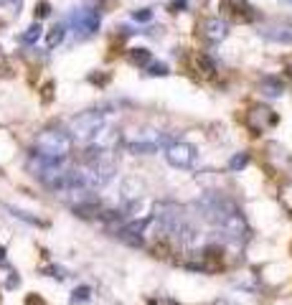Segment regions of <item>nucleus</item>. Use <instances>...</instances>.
I'll use <instances>...</instances> for the list:
<instances>
[{
	"instance_id": "nucleus-1",
	"label": "nucleus",
	"mask_w": 292,
	"mask_h": 305,
	"mask_svg": "<svg viewBox=\"0 0 292 305\" xmlns=\"http://www.w3.org/2000/svg\"><path fill=\"white\" fill-rule=\"evenodd\" d=\"M71 150V137L64 130H44L36 137V145L31 150V156L38 158H51V161H66Z\"/></svg>"
},
{
	"instance_id": "nucleus-2",
	"label": "nucleus",
	"mask_w": 292,
	"mask_h": 305,
	"mask_svg": "<svg viewBox=\"0 0 292 305\" xmlns=\"http://www.w3.org/2000/svg\"><path fill=\"white\" fill-rule=\"evenodd\" d=\"M196 209L201 211V216L206 219V221H211L214 226H219L221 229V224L231 216V214H236L239 209L234 206V201H229L226 196H221L219 191H211V194H203L198 201H196Z\"/></svg>"
},
{
	"instance_id": "nucleus-3",
	"label": "nucleus",
	"mask_w": 292,
	"mask_h": 305,
	"mask_svg": "<svg viewBox=\"0 0 292 305\" xmlns=\"http://www.w3.org/2000/svg\"><path fill=\"white\" fill-rule=\"evenodd\" d=\"M102 127H104V112L89 109V112H81V114H76V117H71L69 137H74V140H94Z\"/></svg>"
},
{
	"instance_id": "nucleus-4",
	"label": "nucleus",
	"mask_w": 292,
	"mask_h": 305,
	"mask_svg": "<svg viewBox=\"0 0 292 305\" xmlns=\"http://www.w3.org/2000/svg\"><path fill=\"white\" fill-rule=\"evenodd\" d=\"M171 142H173V140H171L168 135H163V132H158V130L145 127V130H140L137 137L127 145V150L132 152V156H153V152H158L163 145L168 147Z\"/></svg>"
},
{
	"instance_id": "nucleus-5",
	"label": "nucleus",
	"mask_w": 292,
	"mask_h": 305,
	"mask_svg": "<svg viewBox=\"0 0 292 305\" xmlns=\"http://www.w3.org/2000/svg\"><path fill=\"white\" fill-rule=\"evenodd\" d=\"M165 158L173 168H191L198 158V150L191 142H171L165 147Z\"/></svg>"
},
{
	"instance_id": "nucleus-6",
	"label": "nucleus",
	"mask_w": 292,
	"mask_h": 305,
	"mask_svg": "<svg viewBox=\"0 0 292 305\" xmlns=\"http://www.w3.org/2000/svg\"><path fill=\"white\" fill-rule=\"evenodd\" d=\"M150 224H153L150 216H142V219H137V221L124 224L122 229H117V239L124 242V244H130V247H142V244H145V232H148Z\"/></svg>"
},
{
	"instance_id": "nucleus-7",
	"label": "nucleus",
	"mask_w": 292,
	"mask_h": 305,
	"mask_svg": "<svg viewBox=\"0 0 292 305\" xmlns=\"http://www.w3.org/2000/svg\"><path fill=\"white\" fill-rule=\"evenodd\" d=\"M69 23L74 26V31H79L81 36H92L99 28V13L97 11H76L69 16Z\"/></svg>"
},
{
	"instance_id": "nucleus-8",
	"label": "nucleus",
	"mask_w": 292,
	"mask_h": 305,
	"mask_svg": "<svg viewBox=\"0 0 292 305\" xmlns=\"http://www.w3.org/2000/svg\"><path fill=\"white\" fill-rule=\"evenodd\" d=\"M274 122H277V114L269 107H264V104H257V107H252V112H249V125H252L254 132H264Z\"/></svg>"
},
{
	"instance_id": "nucleus-9",
	"label": "nucleus",
	"mask_w": 292,
	"mask_h": 305,
	"mask_svg": "<svg viewBox=\"0 0 292 305\" xmlns=\"http://www.w3.org/2000/svg\"><path fill=\"white\" fill-rule=\"evenodd\" d=\"M201 31H203V38H206V41H211V44H219V41H224V38L229 36V26L221 18H208V21H203Z\"/></svg>"
},
{
	"instance_id": "nucleus-10",
	"label": "nucleus",
	"mask_w": 292,
	"mask_h": 305,
	"mask_svg": "<svg viewBox=\"0 0 292 305\" xmlns=\"http://www.w3.org/2000/svg\"><path fill=\"white\" fill-rule=\"evenodd\" d=\"M221 229H224V234L226 237H231L234 242L236 239H246V234H249V226H246V219L236 211V214H231L224 224H221Z\"/></svg>"
},
{
	"instance_id": "nucleus-11",
	"label": "nucleus",
	"mask_w": 292,
	"mask_h": 305,
	"mask_svg": "<svg viewBox=\"0 0 292 305\" xmlns=\"http://www.w3.org/2000/svg\"><path fill=\"white\" fill-rule=\"evenodd\" d=\"M262 36L274 44H292V26H277V28H264Z\"/></svg>"
},
{
	"instance_id": "nucleus-12",
	"label": "nucleus",
	"mask_w": 292,
	"mask_h": 305,
	"mask_svg": "<svg viewBox=\"0 0 292 305\" xmlns=\"http://www.w3.org/2000/svg\"><path fill=\"white\" fill-rule=\"evenodd\" d=\"M74 214L81 216V219H92V216H99V214H102V206H99L94 199L79 201V204H74Z\"/></svg>"
},
{
	"instance_id": "nucleus-13",
	"label": "nucleus",
	"mask_w": 292,
	"mask_h": 305,
	"mask_svg": "<svg viewBox=\"0 0 292 305\" xmlns=\"http://www.w3.org/2000/svg\"><path fill=\"white\" fill-rule=\"evenodd\" d=\"M193 66H196V71H201L203 76L216 74V61H214L211 56H206V54H196V56H193Z\"/></svg>"
},
{
	"instance_id": "nucleus-14",
	"label": "nucleus",
	"mask_w": 292,
	"mask_h": 305,
	"mask_svg": "<svg viewBox=\"0 0 292 305\" xmlns=\"http://www.w3.org/2000/svg\"><path fill=\"white\" fill-rule=\"evenodd\" d=\"M259 89H262L267 97H279V94L284 92V84L277 79V76H267V79L259 82Z\"/></svg>"
},
{
	"instance_id": "nucleus-15",
	"label": "nucleus",
	"mask_w": 292,
	"mask_h": 305,
	"mask_svg": "<svg viewBox=\"0 0 292 305\" xmlns=\"http://www.w3.org/2000/svg\"><path fill=\"white\" fill-rule=\"evenodd\" d=\"M127 59H130L135 66H150V61H153V54H150L148 49H132V51L127 54Z\"/></svg>"
},
{
	"instance_id": "nucleus-16",
	"label": "nucleus",
	"mask_w": 292,
	"mask_h": 305,
	"mask_svg": "<svg viewBox=\"0 0 292 305\" xmlns=\"http://www.w3.org/2000/svg\"><path fill=\"white\" fill-rule=\"evenodd\" d=\"M89 300H92V287H87V285H79V287L71 292V297H69L71 305H84V302H89Z\"/></svg>"
},
{
	"instance_id": "nucleus-17",
	"label": "nucleus",
	"mask_w": 292,
	"mask_h": 305,
	"mask_svg": "<svg viewBox=\"0 0 292 305\" xmlns=\"http://www.w3.org/2000/svg\"><path fill=\"white\" fill-rule=\"evenodd\" d=\"M64 36H66V28H64L61 23H59V26H54V28L46 33V46H49V49H56V46L64 41Z\"/></svg>"
},
{
	"instance_id": "nucleus-18",
	"label": "nucleus",
	"mask_w": 292,
	"mask_h": 305,
	"mask_svg": "<svg viewBox=\"0 0 292 305\" xmlns=\"http://www.w3.org/2000/svg\"><path fill=\"white\" fill-rule=\"evenodd\" d=\"M246 163H249V152H236L229 161V171H244Z\"/></svg>"
},
{
	"instance_id": "nucleus-19",
	"label": "nucleus",
	"mask_w": 292,
	"mask_h": 305,
	"mask_svg": "<svg viewBox=\"0 0 292 305\" xmlns=\"http://www.w3.org/2000/svg\"><path fill=\"white\" fill-rule=\"evenodd\" d=\"M41 31H44V28H41L38 23H33V26H28V31L23 33V44H36L38 41V38H41Z\"/></svg>"
},
{
	"instance_id": "nucleus-20",
	"label": "nucleus",
	"mask_w": 292,
	"mask_h": 305,
	"mask_svg": "<svg viewBox=\"0 0 292 305\" xmlns=\"http://www.w3.org/2000/svg\"><path fill=\"white\" fill-rule=\"evenodd\" d=\"M8 211L13 214V216H18V219H23V221H31V224H44V221H41V219H36V216H31L28 211H21V209H13V206H8Z\"/></svg>"
},
{
	"instance_id": "nucleus-21",
	"label": "nucleus",
	"mask_w": 292,
	"mask_h": 305,
	"mask_svg": "<svg viewBox=\"0 0 292 305\" xmlns=\"http://www.w3.org/2000/svg\"><path fill=\"white\" fill-rule=\"evenodd\" d=\"M148 74H150V76H165V74H168V66L160 64V61H158V64H150V66H148Z\"/></svg>"
},
{
	"instance_id": "nucleus-22",
	"label": "nucleus",
	"mask_w": 292,
	"mask_h": 305,
	"mask_svg": "<svg viewBox=\"0 0 292 305\" xmlns=\"http://www.w3.org/2000/svg\"><path fill=\"white\" fill-rule=\"evenodd\" d=\"M44 272H46V275H51V277H56V280H64V277H66V270H64V267H59V264L46 267Z\"/></svg>"
},
{
	"instance_id": "nucleus-23",
	"label": "nucleus",
	"mask_w": 292,
	"mask_h": 305,
	"mask_svg": "<svg viewBox=\"0 0 292 305\" xmlns=\"http://www.w3.org/2000/svg\"><path fill=\"white\" fill-rule=\"evenodd\" d=\"M153 18V11H148V8H142V11H135L132 13V21H137V23H148Z\"/></svg>"
},
{
	"instance_id": "nucleus-24",
	"label": "nucleus",
	"mask_w": 292,
	"mask_h": 305,
	"mask_svg": "<svg viewBox=\"0 0 292 305\" xmlns=\"http://www.w3.org/2000/svg\"><path fill=\"white\" fill-rule=\"evenodd\" d=\"M49 13H51V6L46 3V0H41V3L36 6V16H38V18H46Z\"/></svg>"
},
{
	"instance_id": "nucleus-25",
	"label": "nucleus",
	"mask_w": 292,
	"mask_h": 305,
	"mask_svg": "<svg viewBox=\"0 0 292 305\" xmlns=\"http://www.w3.org/2000/svg\"><path fill=\"white\" fill-rule=\"evenodd\" d=\"M188 8V0H173V3H171V11L176 13V11H186Z\"/></svg>"
},
{
	"instance_id": "nucleus-26",
	"label": "nucleus",
	"mask_w": 292,
	"mask_h": 305,
	"mask_svg": "<svg viewBox=\"0 0 292 305\" xmlns=\"http://www.w3.org/2000/svg\"><path fill=\"white\" fill-rule=\"evenodd\" d=\"M18 285H21L18 275H16V272H11V275H8V282H6V287H8V290H13V287H18Z\"/></svg>"
},
{
	"instance_id": "nucleus-27",
	"label": "nucleus",
	"mask_w": 292,
	"mask_h": 305,
	"mask_svg": "<svg viewBox=\"0 0 292 305\" xmlns=\"http://www.w3.org/2000/svg\"><path fill=\"white\" fill-rule=\"evenodd\" d=\"M26 305H46V302H44V300H41L38 295H31V297L26 300Z\"/></svg>"
},
{
	"instance_id": "nucleus-28",
	"label": "nucleus",
	"mask_w": 292,
	"mask_h": 305,
	"mask_svg": "<svg viewBox=\"0 0 292 305\" xmlns=\"http://www.w3.org/2000/svg\"><path fill=\"white\" fill-rule=\"evenodd\" d=\"M214 305H236V302L229 300V297H219V300H214Z\"/></svg>"
},
{
	"instance_id": "nucleus-29",
	"label": "nucleus",
	"mask_w": 292,
	"mask_h": 305,
	"mask_svg": "<svg viewBox=\"0 0 292 305\" xmlns=\"http://www.w3.org/2000/svg\"><path fill=\"white\" fill-rule=\"evenodd\" d=\"M3 262H6V249L0 247V264H3Z\"/></svg>"
},
{
	"instance_id": "nucleus-30",
	"label": "nucleus",
	"mask_w": 292,
	"mask_h": 305,
	"mask_svg": "<svg viewBox=\"0 0 292 305\" xmlns=\"http://www.w3.org/2000/svg\"><path fill=\"white\" fill-rule=\"evenodd\" d=\"M284 3H289V6H292V0H284Z\"/></svg>"
},
{
	"instance_id": "nucleus-31",
	"label": "nucleus",
	"mask_w": 292,
	"mask_h": 305,
	"mask_svg": "<svg viewBox=\"0 0 292 305\" xmlns=\"http://www.w3.org/2000/svg\"><path fill=\"white\" fill-rule=\"evenodd\" d=\"M239 3H246V0H239Z\"/></svg>"
}]
</instances>
